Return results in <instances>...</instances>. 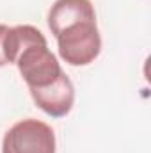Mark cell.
Returning <instances> with one entry per match:
<instances>
[{
	"label": "cell",
	"instance_id": "1",
	"mask_svg": "<svg viewBox=\"0 0 151 153\" xmlns=\"http://www.w3.org/2000/svg\"><path fill=\"white\" fill-rule=\"evenodd\" d=\"M48 27L57 39L59 55L71 66H87L101 52V36L91 0H55Z\"/></svg>",
	"mask_w": 151,
	"mask_h": 153
},
{
	"label": "cell",
	"instance_id": "2",
	"mask_svg": "<svg viewBox=\"0 0 151 153\" xmlns=\"http://www.w3.org/2000/svg\"><path fill=\"white\" fill-rule=\"evenodd\" d=\"M2 153H55V132L44 121L21 119L5 132Z\"/></svg>",
	"mask_w": 151,
	"mask_h": 153
},
{
	"label": "cell",
	"instance_id": "3",
	"mask_svg": "<svg viewBox=\"0 0 151 153\" xmlns=\"http://www.w3.org/2000/svg\"><path fill=\"white\" fill-rule=\"evenodd\" d=\"M34 103L43 112H46L52 117H62L70 114L75 103V87L70 80V76L64 71L59 75V78L46 85V87H36L29 89Z\"/></svg>",
	"mask_w": 151,
	"mask_h": 153
},
{
	"label": "cell",
	"instance_id": "4",
	"mask_svg": "<svg viewBox=\"0 0 151 153\" xmlns=\"http://www.w3.org/2000/svg\"><path fill=\"white\" fill-rule=\"evenodd\" d=\"M9 29L11 27L0 23V68L9 64V61H7V34H9Z\"/></svg>",
	"mask_w": 151,
	"mask_h": 153
}]
</instances>
